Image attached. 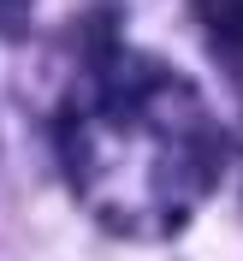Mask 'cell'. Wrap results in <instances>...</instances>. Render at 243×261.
Returning <instances> with one entry per match:
<instances>
[{"mask_svg": "<svg viewBox=\"0 0 243 261\" xmlns=\"http://www.w3.org/2000/svg\"><path fill=\"white\" fill-rule=\"evenodd\" d=\"M196 12L220 42H237L243 48V0H196Z\"/></svg>", "mask_w": 243, "mask_h": 261, "instance_id": "6da1fadb", "label": "cell"}, {"mask_svg": "<svg viewBox=\"0 0 243 261\" xmlns=\"http://www.w3.org/2000/svg\"><path fill=\"white\" fill-rule=\"evenodd\" d=\"M18 12H24V0H0V24H18Z\"/></svg>", "mask_w": 243, "mask_h": 261, "instance_id": "7a4b0ae2", "label": "cell"}]
</instances>
